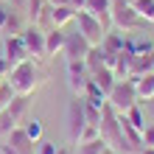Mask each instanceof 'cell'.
<instances>
[{"instance_id": "8", "label": "cell", "mask_w": 154, "mask_h": 154, "mask_svg": "<svg viewBox=\"0 0 154 154\" xmlns=\"http://www.w3.org/2000/svg\"><path fill=\"white\" fill-rule=\"evenodd\" d=\"M20 39H23L25 48H28V56H34V59H45V31L39 28V25L28 23V25L23 28Z\"/></svg>"}, {"instance_id": "13", "label": "cell", "mask_w": 154, "mask_h": 154, "mask_svg": "<svg viewBox=\"0 0 154 154\" xmlns=\"http://www.w3.org/2000/svg\"><path fill=\"white\" fill-rule=\"evenodd\" d=\"M76 8L73 6H51V28H65L67 23H73Z\"/></svg>"}, {"instance_id": "15", "label": "cell", "mask_w": 154, "mask_h": 154, "mask_svg": "<svg viewBox=\"0 0 154 154\" xmlns=\"http://www.w3.org/2000/svg\"><path fill=\"white\" fill-rule=\"evenodd\" d=\"M62 48H65V31L62 28H48L45 31V56L62 53Z\"/></svg>"}, {"instance_id": "26", "label": "cell", "mask_w": 154, "mask_h": 154, "mask_svg": "<svg viewBox=\"0 0 154 154\" xmlns=\"http://www.w3.org/2000/svg\"><path fill=\"white\" fill-rule=\"evenodd\" d=\"M8 70H11V62H8V59L3 56V53H0V76L6 79V76H8Z\"/></svg>"}, {"instance_id": "12", "label": "cell", "mask_w": 154, "mask_h": 154, "mask_svg": "<svg viewBox=\"0 0 154 154\" xmlns=\"http://www.w3.org/2000/svg\"><path fill=\"white\" fill-rule=\"evenodd\" d=\"M154 70V51L146 53H134L129 59V79H137V76H146Z\"/></svg>"}, {"instance_id": "24", "label": "cell", "mask_w": 154, "mask_h": 154, "mask_svg": "<svg viewBox=\"0 0 154 154\" xmlns=\"http://www.w3.org/2000/svg\"><path fill=\"white\" fill-rule=\"evenodd\" d=\"M140 146H154V123H146V129L140 132Z\"/></svg>"}, {"instance_id": "30", "label": "cell", "mask_w": 154, "mask_h": 154, "mask_svg": "<svg viewBox=\"0 0 154 154\" xmlns=\"http://www.w3.org/2000/svg\"><path fill=\"white\" fill-rule=\"evenodd\" d=\"M48 6H70V0H48Z\"/></svg>"}, {"instance_id": "18", "label": "cell", "mask_w": 154, "mask_h": 154, "mask_svg": "<svg viewBox=\"0 0 154 154\" xmlns=\"http://www.w3.org/2000/svg\"><path fill=\"white\" fill-rule=\"evenodd\" d=\"M123 118H126V121H129L137 132H143V129H146V121H143V112H140V106H137V104H134V106H129V109L123 112Z\"/></svg>"}, {"instance_id": "16", "label": "cell", "mask_w": 154, "mask_h": 154, "mask_svg": "<svg viewBox=\"0 0 154 154\" xmlns=\"http://www.w3.org/2000/svg\"><path fill=\"white\" fill-rule=\"evenodd\" d=\"M84 11H90L93 17H98V20L106 25L109 23V11H112V0H87Z\"/></svg>"}, {"instance_id": "14", "label": "cell", "mask_w": 154, "mask_h": 154, "mask_svg": "<svg viewBox=\"0 0 154 154\" xmlns=\"http://www.w3.org/2000/svg\"><path fill=\"white\" fill-rule=\"evenodd\" d=\"M134 81V93H137V101H151L154 98V70L146 76H137L132 79Z\"/></svg>"}, {"instance_id": "33", "label": "cell", "mask_w": 154, "mask_h": 154, "mask_svg": "<svg viewBox=\"0 0 154 154\" xmlns=\"http://www.w3.org/2000/svg\"><path fill=\"white\" fill-rule=\"evenodd\" d=\"M104 154H115V151H109V149H106V151H104Z\"/></svg>"}, {"instance_id": "34", "label": "cell", "mask_w": 154, "mask_h": 154, "mask_svg": "<svg viewBox=\"0 0 154 154\" xmlns=\"http://www.w3.org/2000/svg\"><path fill=\"white\" fill-rule=\"evenodd\" d=\"M3 81H6V79H3V76H0V84H3Z\"/></svg>"}, {"instance_id": "17", "label": "cell", "mask_w": 154, "mask_h": 154, "mask_svg": "<svg viewBox=\"0 0 154 154\" xmlns=\"http://www.w3.org/2000/svg\"><path fill=\"white\" fill-rule=\"evenodd\" d=\"M101 48L106 51V53H121L123 51V34H106L104 37V42H101Z\"/></svg>"}, {"instance_id": "29", "label": "cell", "mask_w": 154, "mask_h": 154, "mask_svg": "<svg viewBox=\"0 0 154 154\" xmlns=\"http://www.w3.org/2000/svg\"><path fill=\"white\" fill-rule=\"evenodd\" d=\"M84 3H87V0H70V6H73L76 11H81V8H84Z\"/></svg>"}, {"instance_id": "20", "label": "cell", "mask_w": 154, "mask_h": 154, "mask_svg": "<svg viewBox=\"0 0 154 154\" xmlns=\"http://www.w3.org/2000/svg\"><path fill=\"white\" fill-rule=\"evenodd\" d=\"M104 151H106V143H104V137L90 140V143H79V154H104Z\"/></svg>"}, {"instance_id": "25", "label": "cell", "mask_w": 154, "mask_h": 154, "mask_svg": "<svg viewBox=\"0 0 154 154\" xmlns=\"http://www.w3.org/2000/svg\"><path fill=\"white\" fill-rule=\"evenodd\" d=\"M11 98H14V90H11V84H8V81H3V84H0V104L6 106Z\"/></svg>"}, {"instance_id": "9", "label": "cell", "mask_w": 154, "mask_h": 154, "mask_svg": "<svg viewBox=\"0 0 154 154\" xmlns=\"http://www.w3.org/2000/svg\"><path fill=\"white\" fill-rule=\"evenodd\" d=\"M87 79H90L87 62H84V59H67V81H70V90H73V93L81 95Z\"/></svg>"}, {"instance_id": "31", "label": "cell", "mask_w": 154, "mask_h": 154, "mask_svg": "<svg viewBox=\"0 0 154 154\" xmlns=\"http://www.w3.org/2000/svg\"><path fill=\"white\" fill-rule=\"evenodd\" d=\"M140 154H154V146H143V151Z\"/></svg>"}, {"instance_id": "1", "label": "cell", "mask_w": 154, "mask_h": 154, "mask_svg": "<svg viewBox=\"0 0 154 154\" xmlns=\"http://www.w3.org/2000/svg\"><path fill=\"white\" fill-rule=\"evenodd\" d=\"M6 81L11 84L14 95H34V93H37V87L45 81V73L34 65L31 59H25V62H20V65H14L11 70H8Z\"/></svg>"}, {"instance_id": "27", "label": "cell", "mask_w": 154, "mask_h": 154, "mask_svg": "<svg viewBox=\"0 0 154 154\" xmlns=\"http://www.w3.org/2000/svg\"><path fill=\"white\" fill-rule=\"evenodd\" d=\"M11 8H17V11H28V0H11Z\"/></svg>"}, {"instance_id": "21", "label": "cell", "mask_w": 154, "mask_h": 154, "mask_svg": "<svg viewBox=\"0 0 154 154\" xmlns=\"http://www.w3.org/2000/svg\"><path fill=\"white\" fill-rule=\"evenodd\" d=\"M23 129H25V134H28L34 143H39V140H42V121H39V118H31V121H25Z\"/></svg>"}, {"instance_id": "19", "label": "cell", "mask_w": 154, "mask_h": 154, "mask_svg": "<svg viewBox=\"0 0 154 154\" xmlns=\"http://www.w3.org/2000/svg\"><path fill=\"white\" fill-rule=\"evenodd\" d=\"M134 11H137L146 23H154V0H134Z\"/></svg>"}, {"instance_id": "10", "label": "cell", "mask_w": 154, "mask_h": 154, "mask_svg": "<svg viewBox=\"0 0 154 154\" xmlns=\"http://www.w3.org/2000/svg\"><path fill=\"white\" fill-rule=\"evenodd\" d=\"M93 51V45H90L84 37H81L79 31L73 34H65V48H62V53H65L67 59H87V53Z\"/></svg>"}, {"instance_id": "11", "label": "cell", "mask_w": 154, "mask_h": 154, "mask_svg": "<svg viewBox=\"0 0 154 154\" xmlns=\"http://www.w3.org/2000/svg\"><path fill=\"white\" fill-rule=\"evenodd\" d=\"M3 56L11 62V67L20 65V62H25V59H31L28 56V48H25L23 39H20V34H17V37H11V34L3 37Z\"/></svg>"}, {"instance_id": "3", "label": "cell", "mask_w": 154, "mask_h": 154, "mask_svg": "<svg viewBox=\"0 0 154 154\" xmlns=\"http://www.w3.org/2000/svg\"><path fill=\"white\" fill-rule=\"evenodd\" d=\"M28 106H31V95H14L3 106V112H0V137H6L11 129H17V123L28 112Z\"/></svg>"}, {"instance_id": "7", "label": "cell", "mask_w": 154, "mask_h": 154, "mask_svg": "<svg viewBox=\"0 0 154 154\" xmlns=\"http://www.w3.org/2000/svg\"><path fill=\"white\" fill-rule=\"evenodd\" d=\"M34 149H37V143L25 134L23 126L11 129L6 134V140L0 143V151H3V154H34Z\"/></svg>"}, {"instance_id": "32", "label": "cell", "mask_w": 154, "mask_h": 154, "mask_svg": "<svg viewBox=\"0 0 154 154\" xmlns=\"http://www.w3.org/2000/svg\"><path fill=\"white\" fill-rule=\"evenodd\" d=\"M56 154H70V151L67 149H56Z\"/></svg>"}, {"instance_id": "23", "label": "cell", "mask_w": 154, "mask_h": 154, "mask_svg": "<svg viewBox=\"0 0 154 154\" xmlns=\"http://www.w3.org/2000/svg\"><path fill=\"white\" fill-rule=\"evenodd\" d=\"M56 143H53V140H39L37 143V149H34V154H56Z\"/></svg>"}, {"instance_id": "36", "label": "cell", "mask_w": 154, "mask_h": 154, "mask_svg": "<svg viewBox=\"0 0 154 154\" xmlns=\"http://www.w3.org/2000/svg\"><path fill=\"white\" fill-rule=\"evenodd\" d=\"M0 154H3V151H0Z\"/></svg>"}, {"instance_id": "35", "label": "cell", "mask_w": 154, "mask_h": 154, "mask_svg": "<svg viewBox=\"0 0 154 154\" xmlns=\"http://www.w3.org/2000/svg\"><path fill=\"white\" fill-rule=\"evenodd\" d=\"M0 112H3V104H0Z\"/></svg>"}, {"instance_id": "28", "label": "cell", "mask_w": 154, "mask_h": 154, "mask_svg": "<svg viewBox=\"0 0 154 154\" xmlns=\"http://www.w3.org/2000/svg\"><path fill=\"white\" fill-rule=\"evenodd\" d=\"M6 23H8V8L0 6V31H6Z\"/></svg>"}, {"instance_id": "5", "label": "cell", "mask_w": 154, "mask_h": 154, "mask_svg": "<svg viewBox=\"0 0 154 154\" xmlns=\"http://www.w3.org/2000/svg\"><path fill=\"white\" fill-rule=\"evenodd\" d=\"M109 20H112L121 31H134V28H143V25H149L137 11H134V6H132V3H126V0H112Z\"/></svg>"}, {"instance_id": "2", "label": "cell", "mask_w": 154, "mask_h": 154, "mask_svg": "<svg viewBox=\"0 0 154 154\" xmlns=\"http://www.w3.org/2000/svg\"><path fill=\"white\" fill-rule=\"evenodd\" d=\"M106 104L112 106L115 112H126L129 106L137 104V93H134V81L132 79H115L112 90L106 93Z\"/></svg>"}, {"instance_id": "4", "label": "cell", "mask_w": 154, "mask_h": 154, "mask_svg": "<svg viewBox=\"0 0 154 154\" xmlns=\"http://www.w3.org/2000/svg\"><path fill=\"white\" fill-rule=\"evenodd\" d=\"M73 23H76V31H79L90 45H93V48L104 42V37H106V25L98 20V17H93L90 11H84V8H81V11H76Z\"/></svg>"}, {"instance_id": "22", "label": "cell", "mask_w": 154, "mask_h": 154, "mask_svg": "<svg viewBox=\"0 0 154 154\" xmlns=\"http://www.w3.org/2000/svg\"><path fill=\"white\" fill-rule=\"evenodd\" d=\"M98 137H101V129H98V126H84L79 143H90V140H98Z\"/></svg>"}, {"instance_id": "6", "label": "cell", "mask_w": 154, "mask_h": 154, "mask_svg": "<svg viewBox=\"0 0 154 154\" xmlns=\"http://www.w3.org/2000/svg\"><path fill=\"white\" fill-rule=\"evenodd\" d=\"M84 126H87V118H84V98L76 95L73 101L67 104V137H70V143H79Z\"/></svg>"}]
</instances>
